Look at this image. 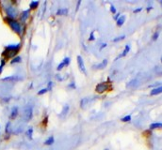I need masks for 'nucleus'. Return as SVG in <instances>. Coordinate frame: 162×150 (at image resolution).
I'll list each match as a JSON object with an SVG mask.
<instances>
[{
	"mask_svg": "<svg viewBox=\"0 0 162 150\" xmlns=\"http://www.w3.org/2000/svg\"><path fill=\"white\" fill-rule=\"evenodd\" d=\"M21 49V43H17V44H10V45H7L5 47L4 51L2 53V57L5 59H9V58H13L17 55L18 52Z\"/></svg>",
	"mask_w": 162,
	"mask_h": 150,
	"instance_id": "f257e3e1",
	"label": "nucleus"
},
{
	"mask_svg": "<svg viewBox=\"0 0 162 150\" xmlns=\"http://www.w3.org/2000/svg\"><path fill=\"white\" fill-rule=\"evenodd\" d=\"M5 22L8 24V25L10 27L13 32H15L17 35H21L22 34V25L17 20L14 19H9V18H5Z\"/></svg>",
	"mask_w": 162,
	"mask_h": 150,
	"instance_id": "f03ea898",
	"label": "nucleus"
},
{
	"mask_svg": "<svg viewBox=\"0 0 162 150\" xmlns=\"http://www.w3.org/2000/svg\"><path fill=\"white\" fill-rule=\"evenodd\" d=\"M4 12L6 13V18L15 20L18 17V10L12 5H8V6L4 7Z\"/></svg>",
	"mask_w": 162,
	"mask_h": 150,
	"instance_id": "7ed1b4c3",
	"label": "nucleus"
},
{
	"mask_svg": "<svg viewBox=\"0 0 162 150\" xmlns=\"http://www.w3.org/2000/svg\"><path fill=\"white\" fill-rule=\"evenodd\" d=\"M32 115H33L32 106H30V105H27V106H26L25 109H24V118H25V120L26 122L30 121V119L32 118Z\"/></svg>",
	"mask_w": 162,
	"mask_h": 150,
	"instance_id": "20e7f679",
	"label": "nucleus"
},
{
	"mask_svg": "<svg viewBox=\"0 0 162 150\" xmlns=\"http://www.w3.org/2000/svg\"><path fill=\"white\" fill-rule=\"evenodd\" d=\"M108 89V85L107 84L106 82H103V83H99V84L96 86L95 87V91L99 94H102L104 93L105 91H107Z\"/></svg>",
	"mask_w": 162,
	"mask_h": 150,
	"instance_id": "39448f33",
	"label": "nucleus"
},
{
	"mask_svg": "<svg viewBox=\"0 0 162 150\" xmlns=\"http://www.w3.org/2000/svg\"><path fill=\"white\" fill-rule=\"evenodd\" d=\"M77 64H78V68H79L80 71L83 72V73L86 74V67H85V64H84V61H83V58L81 55H77Z\"/></svg>",
	"mask_w": 162,
	"mask_h": 150,
	"instance_id": "423d86ee",
	"label": "nucleus"
},
{
	"mask_svg": "<svg viewBox=\"0 0 162 150\" xmlns=\"http://www.w3.org/2000/svg\"><path fill=\"white\" fill-rule=\"evenodd\" d=\"M22 80V78L18 75H12V76H8V77H5V78H2L3 82H18Z\"/></svg>",
	"mask_w": 162,
	"mask_h": 150,
	"instance_id": "0eeeda50",
	"label": "nucleus"
},
{
	"mask_svg": "<svg viewBox=\"0 0 162 150\" xmlns=\"http://www.w3.org/2000/svg\"><path fill=\"white\" fill-rule=\"evenodd\" d=\"M19 114V108L17 106H13L12 111H10V119L13 120L18 116Z\"/></svg>",
	"mask_w": 162,
	"mask_h": 150,
	"instance_id": "6e6552de",
	"label": "nucleus"
},
{
	"mask_svg": "<svg viewBox=\"0 0 162 150\" xmlns=\"http://www.w3.org/2000/svg\"><path fill=\"white\" fill-rule=\"evenodd\" d=\"M70 57H65L63 60H62V62H61L58 67H57V70L58 71H59V70H62L64 67H67V66H69V64H70Z\"/></svg>",
	"mask_w": 162,
	"mask_h": 150,
	"instance_id": "1a4fd4ad",
	"label": "nucleus"
},
{
	"mask_svg": "<svg viewBox=\"0 0 162 150\" xmlns=\"http://www.w3.org/2000/svg\"><path fill=\"white\" fill-rule=\"evenodd\" d=\"M29 13H30V9H26L24 12H22L21 15H20V20L22 23H25L26 22V20L29 17Z\"/></svg>",
	"mask_w": 162,
	"mask_h": 150,
	"instance_id": "9d476101",
	"label": "nucleus"
},
{
	"mask_svg": "<svg viewBox=\"0 0 162 150\" xmlns=\"http://www.w3.org/2000/svg\"><path fill=\"white\" fill-rule=\"evenodd\" d=\"M69 109H70V107H69V105L68 104H66V105H64L63 106V108H62V111H61V113L59 114V117H61V118H63L64 116L68 114V112H69Z\"/></svg>",
	"mask_w": 162,
	"mask_h": 150,
	"instance_id": "9b49d317",
	"label": "nucleus"
},
{
	"mask_svg": "<svg viewBox=\"0 0 162 150\" xmlns=\"http://www.w3.org/2000/svg\"><path fill=\"white\" fill-rule=\"evenodd\" d=\"M5 132H6V134H10L12 132V125L10 121L7 122L6 127H5Z\"/></svg>",
	"mask_w": 162,
	"mask_h": 150,
	"instance_id": "f8f14e48",
	"label": "nucleus"
},
{
	"mask_svg": "<svg viewBox=\"0 0 162 150\" xmlns=\"http://www.w3.org/2000/svg\"><path fill=\"white\" fill-rule=\"evenodd\" d=\"M68 12H69L68 9H66V8L59 9H58V12H57V15H59V16H64V15L68 14Z\"/></svg>",
	"mask_w": 162,
	"mask_h": 150,
	"instance_id": "ddd939ff",
	"label": "nucleus"
},
{
	"mask_svg": "<svg viewBox=\"0 0 162 150\" xmlns=\"http://www.w3.org/2000/svg\"><path fill=\"white\" fill-rule=\"evenodd\" d=\"M89 102H90V99L89 98H84V99H81V101H80V107L84 109L87 105L89 104Z\"/></svg>",
	"mask_w": 162,
	"mask_h": 150,
	"instance_id": "4468645a",
	"label": "nucleus"
},
{
	"mask_svg": "<svg viewBox=\"0 0 162 150\" xmlns=\"http://www.w3.org/2000/svg\"><path fill=\"white\" fill-rule=\"evenodd\" d=\"M21 62H22V57H19V55H16L15 57H13L12 60H10V64H12V65L18 64V63H21Z\"/></svg>",
	"mask_w": 162,
	"mask_h": 150,
	"instance_id": "2eb2a0df",
	"label": "nucleus"
},
{
	"mask_svg": "<svg viewBox=\"0 0 162 150\" xmlns=\"http://www.w3.org/2000/svg\"><path fill=\"white\" fill-rule=\"evenodd\" d=\"M107 65H108V60H107V59H104L101 63L95 66V68H96V69H99V70H101V69L106 68V67H107Z\"/></svg>",
	"mask_w": 162,
	"mask_h": 150,
	"instance_id": "dca6fc26",
	"label": "nucleus"
},
{
	"mask_svg": "<svg viewBox=\"0 0 162 150\" xmlns=\"http://www.w3.org/2000/svg\"><path fill=\"white\" fill-rule=\"evenodd\" d=\"M162 93V86H159L158 88H155L152 91H151V95L154 96V95H158V94Z\"/></svg>",
	"mask_w": 162,
	"mask_h": 150,
	"instance_id": "f3484780",
	"label": "nucleus"
},
{
	"mask_svg": "<svg viewBox=\"0 0 162 150\" xmlns=\"http://www.w3.org/2000/svg\"><path fill=\"white\" fill-rule=\"evenodd\" d=\"M129 51H130V46H129V45H126L125 48V50H124V52H122V54H120L119 57H117V59L120 58V57H125V55L128 54V52H129Z\"/></svg>",
	"mask_w": 162,
	"mask_h": 150,
	"instance_id": "a211bd4d",
	"label": "nucleus"
},
{
	"mask_svg": "<svg viewBox=\"0 0 162 150\" xmlns=\"http://www.w3.org/2000/svg\"><path fill=\"white\" fill-rule=\"evenodd\" d=\"M55 143V139H54V137L53 136H50L47 140L44 142V144H45V146H52V144Z\"/></svg>",
	"mask_w": 162,
	"mask_h": 150,
	"instance_id": "6ab92c4d",
	"label": "nucleus"
},
{
	"mask_svg": "<svg viewBox=\"0 0 162 150\" xmlns=\"http://www.w3.org/2000/svg\"><path fill=\"white\" fill-rule=\"evenodd\" d=\"M125 21V15L121 16V17L118 20H117V25H118V26H122V25H124Z\"/></svg>",
	"mask_w": 162,
	"mask_h": 150,
	"instance_id": "aec40b11",
	"label": "nucleus"
},
{
	"mask_svg": "<svg viewBox=\"0 0 162 150\" xmlns=\"http://www.w3.org/2000/svg\"><path fill=\"white\" fill-rule=\"evenodd\" d=\"M162 128V123H153L150 125L151 130H155V129H161Z\"/></svg>",
	"mask_w": 162,
	"mask_h": 150,
	"instance_id": "412c9836",
	"label": "nucleus"
},
{
	"mask_svg": "<svg viewBox=\"0 0 162 150\" xmlns=\"http://www.w3.org/2000/svg\"><path fill=\"white\" fill-rule=\"evenodd\" d=\"M26 137L31 140V139H32V135H33V128L32 127H29V130H26Z\"/></svg>",
	"mask_w": 162,
	"mask_h": 150,
	"instance_id": "4be33fe9",
	"label": "nucleus"
},
{
	"mask_svg": "<svg viewBox=\"0 0 162 150\" xmlns=\"http://www.w3.org/2000/svg\"><path fill=\"white\" fill-rule=\"evenodd\" d=\"M39 4H40L39 1H31L29 4V8H30L29 9H35L39 6Z\"/></svg>",
	"mask_w": 162,
	"mask_h": 150,
	"instance_id": "5701e85b",
	"label": "nucleus"
},
{
	"mask_svg": "<svg viewBox=\"0 0 162 150\" xmlns=\"http://www.w3.org/2000/svg\"><path fill=\"white\" fill-rule=\"evenodd\" d=\"M6 59L5 58H2L1 59V63H0V74L2 73V71H3V68H4V66L6 65Z\"/></svg>",
	"mask_w": 162,
	"mask_h": 150,
	"instance_id": "b1692460",
	"label": "nucleus"
},
{
	"mask_svg": "<svg viewBox=\"0 0 162 150\" xmlns=\"http://www.w3.org/2000/svg\"><path fill=\"white\" fill-rule=\"evenodd\" d=\"M46 92H48L47 88H43V89H41L40 91H38V95H39V96L43 95V94H45Z\"/></svg>",
	"mask_w": 162,
	"mask_h": 150,
	"instance_id": "393cba45",
	"label": "nucleus"
},
{
	"mask_svg": "<svg viewBox=\"0 0 162 150\" xmlns=\"http://www.w3.org/2000/svg\"><path fill=\"white\" fill-rule=\"evenodd\" d=\"M130 120H131V115H126V116H125V117L122 118V122H128V121H130Z\"/></svg>",
	"mask_w": 162,
	"mask_h": 150,
	"instance_id": "a878e982",
	"label": "nucleus"
},
{
	"mask_svg": "<svg viewBox=\"0 0 162 150\" xmlns=\"http://www.w3.org/2000/svg\"><path fill=\"white\" fill-rule=\"evenodd\" d=\"M95 40V37H94V31H92L90 35V38H89V41H93Z\"/></svg>",
	"mask_w": 162,
	"mask_h": 150,
	"instance_id": "bb28decb",
	"label": "nucleus"
},
{
	"mask_svg": "<svg viewBox=\"0 0 162 150\" xmlns=\"http://www.w3.org/2000/svg\"><path fill=\"white\" fill-rule=\"evenodd\" d=\"M125 38V36H121V37H118V38H114L113 40V41L114 42H117V41H122V40H124V38Z\"/></svg>",
	"mask_w": 162,
	"mask_h": 150,
	"instance_id": "cd10ccee",
	"label": "nucleus"
},
{
	"mask_svg": "<svg viewBox=\"0 0 162 150\" xmlns=\"http://www.w3.org/2000/svg\"><path fill=\"white\" fill-rule=\"evenodd\" d=\"M52 86H53V83H52V82H49V83H48V86H47V87H46V88H47V90H48V91H51V90H52Z\"/></svg>",
	"mask_w": 162,
	"mask_h": 150,
	"instance_id": "c85d7f7f",
	"label": "nucleus"
},
{
	"mask_svg": "<svg viewBox=\"0 0 162 150\" xmlns=\"http://www.w3.org/2000/svg\"><path fill=\"white\" fill-rule=\"evenodd\" d=\"M110 12H112L113 14L116 13V9H115V7L113 6V5H111V6H110Z\"/></svg>",
	"mask_w": 162,
	"mask_h": 150,
	"instance_id": "c756f323",
	"label": "nucleus"
},
{
	"mask_svg": "<svg viewBox=\"0 0 162 150\" xmlns=\"http://www.w3.org/2000/svg\"><path fill=\"white\" fill-rule=\"evenodd\" d=\"M158 32H155V35L153 36V41H156L158 40Z\"/></svg>",
	"mask_w": 162,
	"mask_h": 150,
	"instance_id": "7c9ffc66",
	"label": "nucleus"
},
{
	"mask_svg": "<svg viewBox=\"0 0 162 150\" xmlns=\"http://www.w3.org/2000/svg\"><path fill=\"white\" fill-rule=\"evenodd\" d=\"M69 87H71V88H74V89H75V88H76V85H75V82H72L71 83V84L68 86Z\"/></svg>",
	"mask_w": 162,
	"mask_h": 150,
	"instance_id": "2f4dec72",
	"label": "nucleus"
},
{
	"mask_svg": "<svg viewBox=\"0 0 162 150\" xmlns=\"http://www.w3.org/2000/svg\"><path fill=\"white\" fill-rule=\"evenodd\" d=\"M80 4H81V0H78L77 3H76V10H78V9H79Z\"/></svg>",
	"mask_w": 162,
	"mask_h": 150,
	"instance_id": "473e14b6",
	"label": "nucleus"
},
{
	"mask_svg": "<svg viewBox=\"0 0 162 150\" xmlns=\"http://www.w3.org/2000/svg\"><path fill=\"white\" fill-rule=\"evenodd\" d=\"M142 10V8H139V9H136L135 10H134V13H138L139 12H141Z\"/></svg>",
	"mask_w": 162,
	"mask_h": 150,
	"instance_id": "72a5a7b5",
	"label": "nucleus"
},
{
	"mask_svg": "<svg viewBox=\"0 0 162 150\" xmlns=\"http://www.w3.org/2000/svg\"><path fill=\"white\" fill-rule=\"evenodd\" d=\"M106 47H107V43H103V44H102V46L100 47V51H102V50H103L104 48H106Z\"/></svg>",
	"mask_w": 162,
	"mask_h": 150,
	"instance_id": "f704fd0d",
	"label": "nucleus"
},
{
	"mask_svg": "<svg viewBox=\"0 0 162 150\" xmlns=\"http://www.w3.org/2000/svg\"><path fill=\"white\" fill-rule=\"evenodd\" d=\"M119 18H120V14H119V13H118V14H116V15H115V17H114V19H115V20H118Z\"/></svg>",
	"mask_w": 162,
	"mask_h": 150,
	"instance_id": "c9c22d12",
	"label": "nucleus"
},
{
	"mask_svg": "<svg viewBox=\"0 0 162 150\" xmlns=\"http://www.w3.org/2000/svg\"><path fill=\"white\" fill-rule=\"evenodd\" d=\"M56 77H57V79H58V80H59V81H62V79H61V77L59 76H59L57 75V76H56Z\"/></svg>",
	"mask_w": 162,
	"mask_h": 150,
	"instance_id": "e433bc0d",
	"label": "nucleus"
},
{
	"mask_svg": "<svg viewBox=\"0 0 162 150\" xmlns=\"http://www.w3.org/2000/svg\"><path fill=\"white\" fill-rule=\"evenodd\" d=\"M151 9H152V7H148V8H147V12H150Z\"/></svg>",
	"mask_w": 162,
	"mask_h": 150,
	"instance_id": "4c0bfd02",
	"label": "nucleus"
},
{
	"mask_svg": "<svg viewBox=\"0 0 162 150\" xmlns=\"http://www.w3.org/2000/svg\"><path fill=\"white\" fill-rule=\"evenodd\" d=\"M105 150H108V148H107V149H105Z\"/></svg>",
	"mask_w": 162,
	"mask_h": 150,
	"instance_id": "58836bf2",
	"label": "nucleus"
},
{
	"mask_svg": "<svg viewBox=\"0 0 162 150\" xmlns=\"http://www.w3.org/2000/svg\"><path fill=\"white\" fill-rule=\"evenodd\" d=\"M160 3H161V4H162V1H160Z\"/></svg>",
	"mask_w": 162,
	"mask_h": 150,
	"instance_id": "ea45409f",
	"label": "nucleus"
},
{
	"mask_svg": "<svg viewBox=\"0 0 162 150\" xmlns=\"http://www.w3.org/2000/svg\"><path fill=\"white\" fill-rule=\"evenodd\" d=\"M161 62H162V59H161Z\"/></svg>",
	"mask_w": 162,
	"mask_h": 150,
	"instance_id": "a19ab883",
	"label": "nucleus"
}]
</instances>
